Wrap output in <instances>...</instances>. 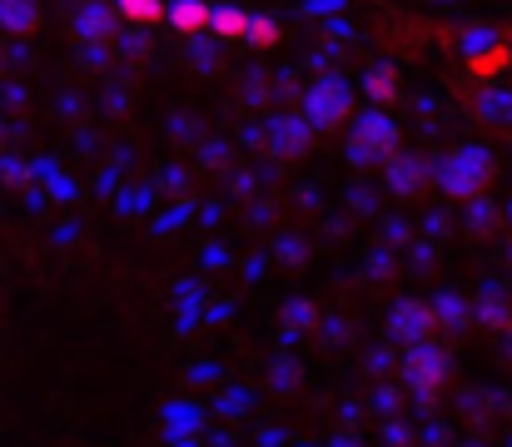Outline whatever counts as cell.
Masks as SVG:
<instances>
[{
	"mask_svg": "<svg viewBox=\"0 0 512 447\" xmlns=\"http://www.w3.org/2000/svg\"><path fill=\"white\" fill-rule=\"evenodd\" d=\"M75 35H80L85 45L115 40V10H110L105 0H85V5L75 10Z\"/></svg>",
	"mask_w": 512,
	"mask_h": 447,
	"instance_id": "8",
	"label": "cell"
},
{
	"mask_svg": "<svg viewBox=\"0 0 512 447\" xmlns=\"http://www.w3.org/2000/svg\"><path fill=\"white\" fill-rule=\"evenodd\" d=\"M35 179H45V184H50V194H55V199H65V204L80 194V189H75V179H65V174L55 169V159H35Z\"/></svg>",
	"mask_w": 512,
	"mask_h": 447,
	"instance_id": "20",
	"label": "cell"
},
{
	"mask_svg": "<svg viewBox=\"0 0 512 447\" xmlns=\"http://www.w3.org/2000/svg\"><path fill=\"white\" fill-rule=\"evenodd\" d=\"M388 333L408 348V343L433 338V333H438V318H433V308H428L423 298H403V303L393 308V318H388Z\"/></svg>",
	"mask_w": 512,
	"mask_h": 447,
	"instance_id": "5",
	"label": "cell"
},
{
	"mask_svg": "<svg viewBox=\"0 0 512 447\" xmlns=\"http://www.w3.org/2000/svg\"><path fill=\"white\" fill-rule=\"evenodd\" d=\"M348 115H353V85H348L343 75H334V70L314 75L309 90H304V110H299V120H304L309 130H339Z\"/></svg>",
	"mask_w": 512,
	"mask_h": 447,
	"instance_id": "3",
	"label": "cell"
},
{
	"mask_svg": "<svg viewBox=\"0 0 512 447\" xmlns=\"http://www.w3.org/2000/svg\"><path fill=\"white\" fill-rule=\"evenodd\" d=\"M0 30L25 40L40 30V0H0Z\"/></svg>",
	"mask_w": 512,
	"mask_h": 447,
	"instance_id": "13",
	"label": "cell"
},
{
	"mask_svg": "<svg viewBox=\"0 0 512 447\" xmlns=\"http://www.w3.org/2000/svg\"><path fill=\"white\" fill-rule=\"evenodd\" d=\"M363 95H368L373 105H393V100H398V70H393V65H373V70L363 75Z\"/></svg>",
	"mask_w": 512,
	"mask_h": 447,
	"instance_id": "16",
	"label": "cell"
},
{
	"mask_svg": "<svg viewBox=\"0 0 512 447\" xmlns=\"http://www.w3.org/2000/svg\"><path fill=\"white\" fill-rule=\"evenodd\" d=\"M508 45V35L498 30V25H488V20H473V25H463L458 30V55H463V70L468 65H478V60H488L493 50H503Z\"/></svg>",
	"mask_w": 512,
	"mask_h": 447,
	"instance_id": "7",
	"label": "cell"
},
{
	"mask_svg": "<svg viewBox=\"0 0 512 447\" xmlns=\"http://www.w3.org/2000/svg\"><path fill=\"white\" fill-rule=\"evenodd\" d=\"M110 10H115L120 20H135V25L165 20V0H110Z\"/></svg>",
	"mask_w": 512,
	"mask_h": 447,
	"instance_id": "18",
	"label": "cell"
},
{
	"mask_svg": "<svg viewBox=\"0 0 512 447\" xmlns=\"http://www.w3.org/2000/svg\"><path fill=\"white\" fill-rule=\"evenodd\" d=\"M289 323H294V328H299V323L309 328V323H314V308H309V303H289Z\"/></svg>",
	"mask_w": 512,
	"mask_h": 447,
	"instance_id": "27",
	"label": "cell"
},
{
	"mask_svg": "<svg viewBox=\"0 0 512 447\" xmlns=\"http://www.w3.org/2000/svg\"><path fill=\"white\" fill-rule=\"evenodd\" d=\"M160 423H165V438H199L204 433V408L194 398H174V403H165Z\"/></svg>",
	"mask_w": 512,
	"mask_h": 447,
	"instance_id": "10",
	"label": "cell"
},
{
	"mask_svg": "<svg viewBox=\"0 0 512 447\" xmlns=\"http://www.w3.org/2000/svg\"><path fill=\"white\" fill-rule=\"evenodd\" d=\"M508 447H512V438H508Z\"/></svg>",
	"mask_w": 512,
	"mask_h": 447,
	"instance_id": "33",
	"label": "cell"
},
{
	"mask_svg": "<svg viewBox=\"0 0 512 447\" xmlns=\"http://www.w3.org/2000/svg\"><path fill=\"white\" fill-rule=\"evenodd\" d=\"M493 174H498V164H493V149L488 145H453L438 164H433V179H438V189L448 194V199H458V204H468V199H483L488 194V184H493Z\"/></svg>",
	"mask_w": 512,
	"mask_h": 447,
	"instance_id": "1",
	"label": "cell"
},
{
	"mask_svg": "<svg viewBox=\"0 0 512 447\" xmlns=\"http://www.w3.org/2000/svg\"><path fill=\"white\" fill-rule=\"evenodd\" d=\"M428 308H433V318H438V328H453V333H463L468 323H473V313H468V303L458 294H438L428 298Z\"/></svg>",
	"mask_w": 512,
	"mask_h": 447,
	"instance_id": "15",
	"label": "cell"
},
{
	"mask_svg": "<svg viewBox=\"0 0 512 447\" xmlns=\"http://www.w3.org/2000/svg\"><path fill=\"white\" fill-rule=\"evenodd\" d=\"M244 45H254V50H269V45H279V20H274V15H259V10H249Z\"/></svg>",
	"mask_w": 512,
	"mask_h": 447,
	"instance_id": "19",
	"label": "cell"
},
{
	"mask_svg": "<svg viewBox=\"0 0 512 447\" xmlns=\"http://www.w3.org/2000/svg\"><path fill=\"white\" fill-rule=\"evenodd\" d=\"M383 179H388V189H393L398 199H413V194L423 189V179H428V164L413 159V154H393V159L383 164Z\"/></svg>",
	"mask_w": 512,
	"mask_h": 447,
	"instance_id": "9",
	"label": "cell"
},
{
	"mask_svg": "<svg viewBox=\"0 0 512 447\" xmlns=\"http://www.w3.org/2000/svg\"><path fill=\"white\" fill-rule=\"evenodd\" d=\"M189 214H194V209H189V199H179V204H170V209H165V214L155 219V234H170V229H184V224H189Z\"/></svg>",
	"mask_w": 512,
	"mask_h": 447,
	"instance_id": "23",
	"label": "cell"
},
{
	"mask_svg": "<svg viewBox=\"0 0 512 447\" xmlns=\"http://www.w3.org/2000/svg\"><path fill=\"white\" fill-rule=\"evenodd\" d=\"M179 318H174V328L179 333H189V328H199V313H204V289L189 279V284H179Z\"/></svg>",
	"mask_w": 512,
	"mask_h": 447,
	"instance_id": "17",
	"label": "cell"
},
{
	"mask_svg": "<svg viewBox=\"0 0 512 447\" xmlns=\"http://www.w3.org/2000/svg\"><path fill=\"white\" fill-rule=\"evenodd\" d=\"M219 413H229V418H239V413H249V393H244V388H234L229 398H219Z\"/></svg>",
	"mask_w": 512,
	"mask_h": 447,
	"instance_id": "24",
	"label": "cell"
},
{
	"mask_svg": "<svg viewBox=\"0 0 512 447\" xmlns=\"http://www.w3.org/2000/svg\"><path fill=\"white\" fill-rule=\"evenodd\" d=\"M339 10H343V0H304V15H314V20H329Z\"/></svg>",
	"mask_w": 512,
	"mask_h": 447,
	"instance_id": "25",
	"label": "cell"
},
{
	"mask_svg": "<svg viewBox=\"0 0 512 447\" xmlns=\"http://www.w3.org/2000/svg\"><path fill=\"white\" fill-rule=\"evenodd\" d=\"M468 313H473L483 328H503V323H508V318H503V303H498V294H493V289L478 298V308H468Z\"/></svg>",
	"mask_w": 512,
	"mask_h": 447,
	"instance_id": "22",
	"label": "cell"
},
{
	"mask_svg": "<svg viewBox=\"0 0 512 447\" xmlns=\"http://www.w3.org/2000/svg\"><path fill=\"white\" fill-rule=\"evenodd\" d=\"M115 189H120V174H115V169H110V174H100V194H115Z\"/></svg>",
	"mask_w": 512,
	"mask_h": 447,
	"instance_id": "28",
	"label": "cell"
},
{
	"mask_svg": "<svg viewBox=\"0 0 512 447\" xmlns=\"http://www.w3.org/2000/svg\"><path fill=\"white\" fill-rule=\"evenodd\" d=\"M165 20L184 40H194L209 30V0H165Z\"/></svg>",
	"mask_w": 512,
	"mask_h": 447,
	"instance_id": "11",
	"label": "cell"
},
{
	"mask_svg": "<svg viewBox=\"0 0 512 447\" xmlns=\"http://www.w3.org/2000/svg\"><path fill=\"white\" fill-rule=\"evenodd\" d=\"M309 125L299 120V115H269L264 120V140H269V149L279 154V159H294V154H304L309 149Z\"/></svg>",
	"mask_w": 512,
	"mask_h": 447,
	"instance_id": "6",
	"label": "cell"
},
{
	"mask_svg": "<svg viewBox=\"0 0 512 447\" xmlns=\"http://www.w3.org/2000/svg\"><path fill=\"white\" fill-rule=\"evenodd\" d=\"M244 25H249L244 5H209V30L219 40H244Z\"/></svg>",
	"mask_w": 512,
	"mask_h": 447,
	"instance_id": "14",
	"label": "cell"
},
{
	"mask_svg": "<svg viewBox=\"0 0 512 447\" xmlns=\"http://www.w3.org/2000/svg\"><path fill=\"white\" fill-rule=\"evenodd\" d=\"M115 209H120V214H150V209H155V189H150V184H145V189H120Z\"/></svg>",
	"mask_w": 512,
	"mask_h": 447,
	"instance_id": "21",
	"label": "cell"
},
{
	"mask_svg": "<svg viewBox=\"0 0 512 447\" xmlns=\"http://www.w3.org/2000/svg\"><path fill=\"white\" fill-rule=\"evenodd\" d=\"M165 443H170V447H199L194 438H165Z\"/></svg>",
	"mask_w": 512,
	"mask_h": 447,
	"instance_id": "29",
	"label": "cell"
},
{
	"mask_svg": "<svg viewBox=\"0 0 512 447\" xmlns=\"http://www.w3.org/2000/svg\"><path fill=\"white\" fill-rule=\"evenodd\" d=\"M398 145H403L398 120H393L383 105H368V110L348 115V135H343L348 164H358V169H368V164H388V159L398 154Z\"/></svg>",
	"mask_w": 512,
	"mask_h": 447,
	"instance_id": "2",
	"label": "cell"
},
{
	"mask_svg": "<svg viewBox=\"0 0 512 447\" xmlns=\"http://www.w3.org/2000/svg\"><path fill=\"white\" fill-rule=\"evenodd\" d=\"M473 115H478L483 125H503V130H508L512 125V90L508 85H498V80L483 85L478 100H473Z\"/></svg>",
	"mask_w": 512,
	"mask_h": 447,
	"instance_id": "12",
	"label": "cell"
},
{
	"mask_svg": "<svg viewBox=\"0 0 512 447\" xmlns=\"http://www.w3.org/2000/svg\"><path fill=\"white\" fill-rule=\"evenodd\" d=\"M229 313H234L229 303H204V313H199V323H224Z\"/></svg>",
	"mask_w": 512,
	"mask_h": 447,
	"instance_id": "26",
	"label": "cell"
},
{
	"mask_svg": "<svg viewBox=\"0 0 512 447\" xmlns=\"http://www.w3.org/2000/svg\"><path fill=\"white\" fill-rule=\"evenodd\" d=\"M508 224H512V204H508Z\"/></svg>",
	"mask_w": 512,
	"mask_h": 447,
	"instance_id": "30",
	"label": "cell"
},
{
	"mask_svg": "<svg viewBox=\"0 0 512 447\" xmlns=\"http://www.w3.org/2000/svg\"><path fill=\"white\" fill-rule=\"evenodd\" d=\"M0 70H5V55H0Z\"/></svg>",
	"mask_w": 512,
	"mask_h": 447,
	"instance_id": "31",
	"label": "cell"
},
{
	"mask_svg": "<svg viewBox=\"0 0 512 447\" xmlns=\"http://www.w3.org/2000/svg\"><path fill=\"white\" fill-rule=\"evenodd\" d=\"M508 259H512V249H508Z\"/></svg>",
	"mask_w": 512,
	"mask_h": 447,
	"instance_id": "32",
	"label": "cell"
},
{
	"mask_svg": "<svg viewBox=\"0 0 512 447\" xmlns=\"http://www.w3.org/2000/svg\"><path fill=\"white\" fill-rule=\"evenodd\" d=\"M448 373H453V358H448L433 338L408 343V353H403V383H408V393H413L423 408L438 403V393L448 388Z\"/></svg>",
	"mask_w": 512,
	"mask_h": 447,
	"instance_id": "4",
	"label": "cell"
}]
</instances>
